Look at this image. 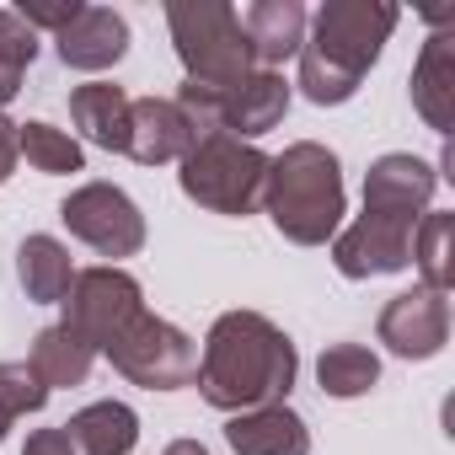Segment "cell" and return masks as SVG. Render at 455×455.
I'll return each mask as SVG.
<instances>
[{
	"instance_id": "cell-1",
	"label": "cell",
	"mask_w": 455,
	"mask_h": 455,
	"mask_svg": "<svg viewBox=\"0 0 455 455\" xmlns=\"http://www.w3.org/2000/svg\"><path fill=\"white\" fill-rule=\"evenodd\" d=\"M295 375H300V354L279 322H268L263 311H225V316H214V327L204 338L193 380L214 412L236 418L252 407L290 402Z\"/></svg>"
},
{
	"instance_id": "cell-2",
	"label": "cell",
	"mask_w": 455,
	"mask_h": 455,
	"mask_svg": "<svg viewBox=\"0 0 455 455\" xmlns=\"http://www.w3.org/2000/svg\"><path fill=\"white\" fill-rule=\"evenodd\" d=\"M402 12L386 6V0H327V6L311 17L306 44H300V92L316 108H343L359 81L375 70L386 38L396 33Z\"/></svg>"
},
{
	"instance_id": "cell-3",
	"label": "cell",
	"mask_w": 455,
	"mask_h": 455,
	"mask_svg": "<svg viewBox=\"0 0 455 455\" xmlns=\"http://www.w3.org/2000/svg\"><path fill=\"white\" fill-rule=\"evenodd\" d=\"M343 161L316 145L295 140L284 156H268V182H263V214L274 220V231L295 247H327L343 231Z\"/></svg>"
},
{
	"instance_id": "cell-4",
	"label": "cell",
	"mask_w": 455,
	"mask_h": 455,
	"mask_svg": "<svg viewBox=\"0 0 455 455\" xmlns=\"http://www.w3.org/2000/svg\"><path fill=\"white\" fill-rule=\"evenodd\" d=\"M166 28H172V49L182 60V81L204 86V92H236L258 65L242 33V12L225 0H172L166 6Z\"/></svg>"
},
{
	"instance_id": "cell-5",
	"label": "cell",
	"mask_w": 455,
	"mask_h": 455,
	"mask_svg": "<svg viewBox=\"0 0 455 455\" xmlns=\"http://www.w3.org/2000/svg\"><path fill=\"white\" fill-rule=\"evenodd\" d=\"M177 188L209 209V214H231V220H247L263 209V182H268V156L236 134H204L182 161H177Z\"/></svg>"
},
{
	"instance_id": "cell-6",
	"label": "cell",
	"mask_w": 455,
	"mask_h": 455,
	"mask_svg": "<svg viewBox=\"0 0 455 455\" xmlns=\"http://www.w3.org/2000/svg\"><path fill=\"white\" fill-rule=\"evenodd\" d=\"M129 386H145V391H177V386H193V375H198V343L177 327V322H166V316H156V311H140L113 343H108V354H102Z\"/></svg>"
},
{
	"instance_id": "cell-7",
	"label": "cell",
	"mask_w": 455,
	"mask_h": 455,
	"mask_svg": "<svg viewBox=\"0 0 455 455\" xmlns=\"http://www.w3.org/2000/svg\"><path fill=\"white\" fill-rule=\"evenodd\" d=\"M60 306H65V327L102 359L108 343L145 311V290H140L134 274H124L113 263H97V268H76V284Z\"/></svg>"
},
{
	"instance_id": "cell-8",
	"label": "cell",
	"mask_w": 455,
	"mask_h": 455,
	"mask_svg": "<svg viewBox=\"0 0 455 455\" xmlns=\"http://www.w3.org/2000/svg\"><path fill=\"white\" fill-rule=\"evenodd\" d=\"M60 220L81 247H92L97 258H113V268H118V258L145 252V214L118 182H81L60 204Z\"/></svg>"
},
{
	"instance_id": "cell-9",
	"label": "cell",
	"mask_w": 455,
	"mask_h": 455,
	"mask_svg": "<svg viewBox=\"0 0 455 455\" xmlns=\"http://www.w3.org/2000/svg\"><path fill=\"white\" fill-rule=\"evenodd\" d=\"M418 220L412 214H391V209H364L354 225H343V231L332 236V268L343 279H380V274L412 268Z\"/></svg>"
},
{
	"instance_id": "cell-10",
	"label": "cell",
	"mask_w": 455,
	"mask_h": 455,
	"mask_svg": "<svg viewBox=\"0 0 455 455\" xmlns=\"http://www.w3.org/2000/svg\"><path fill=\"white\" fill-rule=\"evenodd\" d=\"M375 338L396 354V359H434L450 343V295L439 290H402L380 306Z\"/></svg>"
},
{
	"instance_id": "cell-11",
	"label": "cell",
	"mask_w": 455,
	"mask_h": 455,
	"mask_svg": "<svg viewBox=\"0 0 455 455\" xmlns=\"http://www.w3.org/2000/svg\"><path fill=\"white\" fill-rule=\"evenodd\" d=\"M204 134L193 129V118L172 102V97H134L129 102V145L124 156L140 166H166L182 161Z\"/></svg>"
},
{
	"instance_id": "cell-12",
	"label": "cell",
	"mask_w": 455,
	"mask_h": 455,
	"mask_svg": "<svg viewBox=\"0 0 455 455\" xmlns=\"http://www.w3.org/2000/svg\"><path fill=\"white\" fill-rule=\"evenodd\" d=\"M54 54H60L65 70L102 76V70H113L129 54V22L113 6H81L70 17V28L54 33Z\"/></svg>"
},
{
	"instance_id": "cell-13",
	"label": "cell",
	"mask_w": 455,
	"mask_h": 455,
	"mask_svg": "<svg viewBox=\"0 0 455 455\" xmlns=\"http://www.w3.org/2000/svg\"><path fill=\"white\" fill-rule=\"evenodd\" d=\"M434 188H439V172L412 156V150H391L380 161H370L364 172V209H391V214H428L434 209Z\"/></svg>"
},
{
	"instance_id": "cell-14",
	"label": "cell",
	"mask_w": 455,
	"mask_h": 455,
	"mask_svg": "<svg viewBox=\"0 0 455 455\" xmlns=\"http://www.w3.org/2000/svg\"><path fill=\"white\" fill-rule=\"evenodd\" d=\"M407 92H412L418 118L434 134L450 140V129H455V28L428 33V44L412 60V86Z\"/></svg>"
},
{
	"instance_id": "cell-15",
	"label": "cell",
	"mask_w": 455,
	"mask_h": 455,
	"mask_svg": "<svg viewBox=\"0 0 455 455\" xmlns=\"http://www.w3.org/2000/svg\"><path fill=\"white\" fill-rule=\"evenodd\" d=\"M290 97H295V86L279 70H252L236 92H225V102H220V134H236V140L252 145L258 134H268V129L284 124Z\"/></svg>"
},
{
	"instance_id": "cell-16",
	"label": "cell",
	"mask_w": 455,
	"mask_h": 455,
	"mask_svg": "<svg viewBox=\"0 0 455 455\" xmlns=\"http://www.w3.org/2000/svg\"><path fill=\"white\" fill-rule=\"evenodd\" d=\"M306 28H311V12L300 0H258V6L242 12V33L258 70H279L284 60H295L306 44Z\"/></svg>"
},
{
	"instance_id": "cell-17",
	"label": "cell",
	"mask_w": 455,
	"mask_h": 455,
	"mask_svg": "<svg viewBox=\"0 0 455 455\" xmlns=\"http://www.w3.org/2000/svg\"><path fill=\"white\" fill-rule=\"evenodd\" d=\"M225 444L236 455H311V428L290 402L252 407L225 423Z\"/></svg>"
},
{
	"instance_id": "cell-18",
	"label": "cell",
	"mask_w": 455,
	"mask_h": 455,
	"mask_svg": "<svg viewBox=\"0 0 455 455\" xmlns=\"http://www.w3.org/2000/svg\"><path fill=\"white\" fill-rule=\"evenodd\" d=\"M129 92L113 86V81H86L70 92V124L81 129V140H92L97 150H113L124 156L129 145Z\"/></svg>"
},
{
	"instance_id": "cell-19",
	"label": "cell",
	"mask_w": 455,
	"mask_h": 455,
	"mask_svg": "<svg viewBox=\"0 0 455 455\" xmlns=\"http://www.w3.org/2000/svg\"><path fill=\"white\" fill-rule=\"evenodd\" d=\"M17 284L33 306H60L76 284V263H70V247L60 236H28L17 247Z\"/></svg>"
},
{
	"instance_id": "cell-20",
	"label": "cell",
	"mask_w": 455,
	"mask_h": 455,
	"mask_svg": "<svg viewBox=\"0 0 455 455\" xmlns=\"http://www.w3.org/2000/svg\"><path fill=\"white\" fill-rule=\"evenodd\" d=\"M76 455H129L140 444V412L129 402H92L65 423Z\"/></svg>"
},
{
	"instance_id": "cell-21",
	"label": "cell",
	"mask_w": 455,
	"mask_h": 455,
	"mask_svg": "<svg viewBox=\"0 0 455 455\" xmlns=\"http://www.w3.org/2000/svg\"><path fill=\"white\" fill-rule=\"evenodd\" d=\"M92 364H97V354L65 327V322H54V327H44L38 338H33V354H28V370L44 380V391H60V386H86V375H92Z\"/></svg>"
},
{
	"instance_id": "cell-22",
	"label": "cell",
	"mask_w": 455,
	"mask_h": 455,
	"mask_svg": "<svg viewBox=\"0 0 455 455\" xmlns=\"http://www.w3.org/2000/svg\"><path fill=\"white\" fill-rule=\"evenodd\" d=\"M316 386H322V396H332V402L370 396V391L380 386V354L364 348V343H332V348H322V359H316Z\"/></svg>"
},
{
	"instance_id": "cell-23",
	"label": "cell",
	"mask_w": 455,
	"mask_h": 455,
	"mask_svg": "<svg viewBox=\"0 0 455 455\" xmlns=\"http://www.w3.org/2000/svg\"><path fill=\"white\" fill-rule=\"evenodd\" d=\"M17 156H28V166H33V172H44V177H70V172H81V166H86L81 140H76L70 129L44 124V118L17 124Z\"/></svg>"
},
{
	"instance_id": "cell-24",
	"label": "cell",
	"mask_w": 455,
	"mask_h": 455,
	"mask_svg": "<svg viewBox=\"0 0 455 455\" xmlns=\"http://www.w3.org/2000/svg\"><path fill=\"white\" fill-rule=\"evenodd\" d=\"M450 231H455V214L450 209H428L418 220V231H412V268H418L423 290H439V295H450V284H455Z\"/></svg>"
},
{
	"instance_id": "cell-25",
	"label": "cell",
	"mask_w": 455,
	"mask_h": 455,
	"mask_svg": "<svg viewBox=\"0 0 455 455\" xmlns=\"http://www.w3.org/2000/svg\"><path fill=\"white\" fill-rule=\"evenodd\" d=\"M33 60H38V33L12 6H0V113H6V102L22 92Z\"/></svg>"
},
{
	"instance_id": "cell-26",
	"label": "cell",
	"mask_w": 455,
	"mask_h": 455,
	"mask_svg": "<svg viewBox=\"0 0 455 455\" xmlns=\"http://www.w3.org/2000/svg\"><path fill=\"white\" fill-rule=\"evenodd\" d=\"M44 402H49V391H44V380L28 370V359H0V412L17 423V418H28V412H44Z\"/></svg>"
},
{
	"instance_id": "cell-27",
	"label": "cell",
	"mask_w": 455,
	"mask_h": 455,
	"mask_svg": "<svg viewBox=\"0 0 455 455\" xmlns=\"http://www.w3.org/2000/svg\"><path fill=\"white\" fill-rule=\"evenodd\" d=\"M33 33H65L70 17L81 12V0H22V6H12Z\"/></svg>"
},
{
	"instance_id": "cell-28",
	"label": "cell",
	"mask_w": 455,
	"mask_h": 455,
	"mask_svg": "<svg viewBox=\"0 0 455 455\" xmlns=\"http://www.w3.org/2000/svg\"><path fill=\"white\" fill-rule=\"evenodd\" d=\"M22 455H76V444H70V434L60 423V428H33L28 444H22Z\"/></svg>"
},
{
	"instance_id": "cell-29",
	"label": "cell",
	"mask_w": 455,
	"mask_h": 455,
	"mask_svg": "<svg viewBox=\"0 0 455 455\" xmlns=\"http://www.w3.org/2000/svg\"><path fill=\"white\" fill-rule=\"evenodd\" d=\"M17 124L6 118V113H0V188H6L12 182V172H17Z\"/></svg>"
},
{
	"instance_id": "cell-30",
	"label": "cell",
	"mask_w": 455,
	"mask_h": 455,
	"mask_svg": "<svg viewBox=\"0 0 455 455\" xmlns=\"http://www.w3.org/2000/svg\"><path fill=\"white\" fill-rule=\"evenodd\" d=\"M161 455H209V450H204L198 439H172V444H166Z\"/></svg>"
},
{
	"instance_id": "cell-31",
	"label": "cell",
	"mask_w": 455,
	"mask_h": 455,
	"mask_svg": "<svg viewBox=\"0 0 455 455\" xmlns=\"http://www.w3.org/2000/svg\"><path fill=\"white\" fill-rule=\"evenodd\" d=\"M6 434H12V418H6V412H0V444H6Z\"/></svg>"
}]
</instances>
